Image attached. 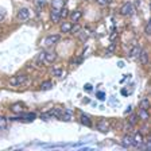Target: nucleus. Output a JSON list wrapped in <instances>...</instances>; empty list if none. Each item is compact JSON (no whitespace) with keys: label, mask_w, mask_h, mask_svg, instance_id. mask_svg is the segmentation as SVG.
Segmentation results:
<instances>
[{"label":"nucleus","mask_w":151,"mask_h":151,"mask_svg":"<svg viewBox=\"0 0 151 151\" xmlns=\"http://www.w3.org/2000/svg\"><path fill=\"white\" fill-rule=\"evenodd\" d=\"M7 127V119L3 116H0V129H4Z\"/></svg>","instance_id":"obj_26"},{"label":"nucleus","mask_w":151,"mask_h":151,"mask_svg":"<svg viewBox=\"0 0 151 151\" xmlns=\"http://www.w3.org/2000/svg\"><path fill=\"white\" fill-rule=\"evenodd\" d=\"M140 108L148 111V108H150V100H148V99H143V100L140 101Z\"/></svg>","instance_id":"obj_21"},{"label":"nucleus","mask_w":151,"mask_h":151,"mask_svg":"<svg viewBox=\"0 0 151 151\" xmlns=\"http://www.w3.org/2000/svg\"><path fill=\"white\" fill-rule=\"evenodd\" d=\"M78 35H80V41L81 42H86L88 38L91 37V30L89 28H81L78 31Z\"/></svg>","instance_id":"obj_5"},{"label":"nucleus","mask_w":151,"mask_h":151,"mask_svg":"<svg viewBox=\"0 0 151 151\" xmlns=\"http://www.w3.org/2000/svg\"><path fill=\"white\" fill-rule=\"evenodd\" d=\"M117 65H119V68H123V66H124V62H122V61H120V62L117 63Z\"/></svg>","instance_id":"obj_37"},{"label":"nucleus","mask_w":151,"mask_h":151,"mask_svg":"<svg viewBox=\"0 0 151 151\" xmlns=\"http://www.w3.org/2000/svg\"><path fill=\"white\" fill-rule=\"evenodd\" d=\"M131 108H132V107H128V109H126V113H128V112H131Z\"/></svg>","instance_id":"obj_39"},{"label":"nucleus","mask_w":151,"mask_h":151,"mask_svg":"<svg viewBox=\"0 0 151 151\" xmlns=\"http://www.w3.org/2000/svg\"><path fill=\"white\" fill-rule=\"evenodd\" d=\"M122 145H123V147H126V148L134 146V138H132L131 135H126L122 140Z\"/></svg>","instance_id":"obj_11"},{"label":"nucleus","mask_w":151,"mask_h":151,"mask_svg":"<svg viewBox=\"0 0 151 151\" xmlns=\"http://www.w3.org/2000/svg\"><path fill=\"white\" fill-rule=\"evenodd\" d=\"M1 19H3V14H0V20H1Z\"/></svg>","instance_id":"obj_40"},{"label":"nucleus","mask_w":151,"mask_h":151,"mask_svg":"<svg viewBox=\"0 0 151 151\" xmlns=\"http://www.w3.org/2000/svg\"><path fill=\"white\" fill-rule=\"evenodd\" d=\"M80 30H81V27H80L77 23H74V26H72V28H70V32H72V34H78Z\"/></svg>","instance_id":"obj_24"},{"label":"nucleus","mask_w":151,"mask_h":151,"mask_svg":"<svg viewBox=\"0 0 151 151\" xmlns=\"http://www.w3.org/2000/svg\"><path fill=\"white\" fill-rule=\"evenodd\" d=\"M70 28H72V24L69 22H63L62 26H61V31L62 32H70Z\"/></svg>","instance_id":"obj_20"},{"label":"nucleus","mask_w":151,"mask_h":151,"mask_svg":"<svg viewBox=\"0 0 151 151\" xmlns=\"http://www.w3.org/2000/svg\"><path fill=\"white\" fill-rule=\"evenodd\" d=\"M28 80V77L26 74H18L15 76V77H12V78L9 80V84L12 85V86H20V85L26 84Z\"/></svg>","instance_id":"obj_1"},{"label":"nucleus","mask_w":151,"mask_h":151,"mask_svg":"<svg viewBox=\"0 0 151 151\" xmlns=\"http://www.w3.org/2000/svg\"><path fill=\"white\" fill-rule=\"evenodd\" d=\"M45 60L47 63H53L57 60V54L54 51H49V53H45Z\"/></svg>","instance_id":"obj_13"},{"label":"nucleus","mask_w":151,"mask_h":151,"mask_svg":"<svg viewBox=\"0 0 151 151\" xmlns=\"http://www.w3.org/2000/svg\"><path fill=\"white\" fill-rule=\"evenodd\" d=\"M84 89H85L86 92H91V91H92V85H91V84H85Z\"/></svg>","instance_id":"obj_34"},{"label":"nucleus","mask_w":151,"mask_h":151,"mask_svg":"<svg viewBox=\"0 0 151 151\" xmlns=\"http://www.w3.org/2000/svg\"><path fill=\"white\" fill-rule=\"evenodd\" d=\"M51 73H53V76H57V77H62L63 76L62 69H53L51 70Z\"/></svg>","instance_id":"obj_29"},{"label":"nucleus","mask_w":151,"mask_h":151,"mask_svg":"<svg viewBox=\"0 0 151 151\" xmlns=\"http://www.w3.org/2000/svg\"><path fill=\"white\" fill-rule=\"evenodd\" d=\"M145 34L146 35H151V22L148 20L147 23H146V26H145Z\"/></svg>","instance_id":"obj_25"},{"label":"nucleus","mask_w":151,"mask_h":151,"mask_svg":"<svg viewBox=\"0 0 151 151\" xmlns=\"http://www.w3.org/2000/svg\"><path fill=\"white\" fill-rule=\"evenodd\" d=\"M136 122H138V115H131V116H129V124H131V126H135Z\"/></svg>","instance_id":"obj_28"},{"label":"nucleus","mask_w":151,"mask_h":151,"mask_svg":"<svg viewBox=\"0 0 151 151\" xmlns=\"http://www.w3.org/2000/svg\"><path fill=\"white\" fill-rule=\"evenodd\" d=\"M140 50H142V49H140V47H139V46L132 47V50L129 51V54H128V55H129V57H135V55H138V54H139V51H140Z\"/></svg>","instance_id":"obj_23"},{"label":"nucleus","mask_w":151,"mask_h":151,"mask_svg":"<svg viewBox=\"0 0 151 151\" xmlns=\"http://www.w3.org/2000/svg\"><path fill=\"white\" fill-rule=\"evenodd\" d=\"M65 7V0H53L51 1V8L55 9H61Z\"/></svg>","instance_id":"obj_15"},{"label":"nucleus","mask_w":151,"mask_h":151,"mask_svg":"<svg viewBox=\"0 0 151 151\" xmlns=\"http://www.w3.org/2000/svg\"><path fill=\"white\" fill-rule=\"evenodd\" d=\"M115 49H116V43H111L107 49V54H112L115 51Z\"/></svg>","instance_id":"obj_30"},{"label":"nucleus","mask_w":151,"mask_h":151,"mask_svg":"<svg viewBox=\"0 0 151 151\" xmlns=\"http://www.w3.org/2000/svg\"><path fill=\"white\" fill-rule=\"evenodd\" d=\"M97 129H99V131H101V132H104V134L109 131V124H108L107 120L101 119L100 122L97 123Z\"/></svg>","instance_id":"obj_6"},{"label":"nucleus","mask_w":151,"mask_h":151,"mask_svg":"<svg viewBox=\"0 0 151 151\" xmlns=\"http://www.w3.org/2000/svg\"><path fill=\"white\" fill-rule=\"evenodd\" d=\"M50 19L53 23H58L61 20V15H60V9H55V8H51V12H50Z\"/></svg>","instance_id":"obj_8"},{"label":"nucleus","mask_w":151,"mask_h":151,"mask_svg":"<svg viewBox=\"0 0 151 151\" xmlns=\"http://www.w3.org/2000/svg\"><path fill=\"white\" fill-rule=\"evenodd\" d=\"M97 97H99V100H105V93H104V92H99L97 93Z\"/></svg>","instance_id":"obj_33"},{"label":"nucleus","mask_w":151,"mask_h":151,"mask_svg":"<svg viewBox=\"0 0 151 151\" xmlns=\"http://www.w3.org/2000/svg\"><path fill=\"white\" fill-rule=\"evenodd\" d=\"M139 57V61H140V63H143V65H147L148 63V54L146 53L145 50H140L138 54Z\"/></svg>","instance_id":"obj_12"},{"label":"nucleus","mask_w":151,"mask_h":151,"mask_svg":"<svg viewBox=\"0 0 151 151\" xmlns=\"http://www.w3.org/2000/svg\"><path fill=\"white\" fill-rule=\"evenodd\" d=\"M20 115V117H9V120H20V119H23V120H26V122H32V120H35V117H37V115L35 113H32V112H28V113H19Z\"/></svg>","instance_id":"obj_3"},{"label":"nucleus","mask_w":151,"mask_h":151,"mask_svg":"<svg viewBox=\"0 0 151 151\" xmlns=\"http://www.w3.org/2000/svg\"><path fill=\"white\" fill-rule=\"evenodd\" d=\"M73 117H74V113H73L72 109H63L60 119L63 120V122H72Z\"/></svg>","instance_id":"obj_4"},{"label":"nucleus","mask_w":151,"mask_h":151,"mask_svg":"<svg viewBox=\"0 0 151 151\" xmlns=\"http://www.w3.org/2000/svg\"><path fill=\"white\" fill-rule=\"evenodd\" d=\"M23 109V105L20 103H16V104H12L11 105V111H12L14 113H20Z\"/></svg>","instance_id":"obj_18"},{"label":"nucleus","mask_w":151,"mask_h":151,"mask_svg":"<svg viewBox=\"0 0 151 151\" xmlns=\"http://www.w3.org/2000/svg\"><path fill=\"white\" fill-rule=\"evenodd\" d=\"M30 18V11L27 8H20L18 12V19L19 20H27Z\"/></svg>","instance_id":"obj_9"},{"label":"nucleus","mask_w":151,"mask_h":151,"mask_svg":"<svg viewBox=\"0 0 151 151\" xmlns=\"http://www.w3.org/2000/svg\"><path fill=\"white\" fill-rule=\"evenodd\" d=\"M111 1L112 0H96V3L100 6H108V4H111Z\"/></svg>","instance_id":"obj_31"},{"label":"nucleus","mask_w":151,"mask_h":151,"mask_svg":"<svg viewBox=\"0 0 151 151\" xmlns=\"http://www.w3.org/2000/svg\"><path fill=\"white\" fill-rule=\"evenodd\" d=\"M132 14H134V6H132V3L127 1V3L123 4L122 8H120V15H123V16H131Z\"/></svg>","instance_id":"obj_2"},{"label":"nucleus","mask_w":151,"mask_h":151,"mask_svg":"<svg viewBox=\"0 0 151 151\" xmlns=\"http://www.w3.org/2000/svg\"><path fill=\"white\" fill-rule=\"evenodd\" d=\"M45 60V53L42 51V53H39V55H38V61H43Z\"/></svg>","instance_id":"obj_35"},{"label":"nucleus","mask_w":151,"mask_h":151,"mask_svg":"<svg viewBox=\"0 0 151 151\" xmlns=\"http://www.w3.org/2000/svg\"><path fill=\"white\" fill-rule=\"evenodd\" d=\"M116 35H117V32H113V34L111 35V41H113V39L116 38Z\"/></svg>","instance_id":"obj_36"},{"label":"nucleus","mask_w":151,"mask_h":151,"mask_svg":"<svg viewBox=\"0 0 151 151\" xmlns=\"http://www.w3.org/2000/svg\"><path fill=\"white\" fill-rule=\"evenodd\" d=\"M68 11H69V9H68V8H65V7H63V8H61V9H60V15H61V18H63V19H65L66 16L69 15V12H68Z\"/></svg>","instance_id":"obj_27"},{"label":"nucleus","mask_w":151,"mask_h":151,"mask_svg":"<svg viewBox=\"0 0 151 151\" xmlns=\"http://www.w3.org/2000/svg\"><path fill=\"white\" fill-rule=\"evenodd\" d=\"M35 3H37V6L39 7V8H42V7L46 4V0H35Z\"/></svg>","instance_id":"obj_32"},{"label":"nucleus","mask_w":151,"mask_h":151,"mask_svg":"<svg viewBox=\"0 0 151 151\" xmlns=\"http://www.w3.org/2000/svg\"><path fill=\"white\" fill-rule=\"evenodd\" d=\"M139 116H140L143 120H148V119H150V116H148L147 111H146V109H142V108L139 109Z\"/></svg>","instance_id":"obj_22"},{"label":"nucleus","mask_w":151,"mask_h":151,"mask_svg":"<svg viewBox=\"0 0 151 151\" xmlns=\"http://www.w3.org/2000/svg\"><path fill=\"white\" fill-rule=\"evenodd\" d=\"M62 111L63 109H61V108H53L51 111H49V115H50V117H57V119H60L61 117V115H62Z\"/></svg>","instance_id":"obj_14"},{"label":"nucleus","mask_w":151,"mask_h":151,"mask_svg":"<svg viewBox=\"0 0 151 151\" xmlns=\"http://www.w3.org/2000/svg\"><path fill=\"white\" fill-rule=\"evenodd\" d=\"M80 122H81L84 126H86V127H91L92 126V122H91V119H89L88 115H81V117H80Z\"/></svg>","instance_id":"obj_16"},{"label":"nucleus","mask_w":151,"mask_h":151,"mask_svg":"<svg viewBox=\"0 0 151 151\" xmlns=\"http://www.w3.org/2000/svg\"><path fill=\"white\" fill-rule=\"evenodd\" d=\"M122 94H124V96L127 94V91H126V89H123V91H122Z\"/></svg>","instance_id":"obj_38"},{"label":"nucleus","mask_w":151,"mask_h":151,"mask_svg":"<svg viewBox=\"0 0 151 151\" xmlns=\"http://www.w3.org/2000/svg\"><path fill=\"white\" fill-rule=\"evenodd\" d=\"M60 41V35H49V37L45 39V45L46 46H53L57 42Z\"/></svg>","instance_id":"obj_7"},{"label":"nucleus","mask_w":151,"mask_h":151,"mask_svg":"<svg viewBox=\"0 0 151 151\" xmlns=\"http://www.w3.org/2000/svg\"><path fill=\"white\" fill-rule=\"evenodd\" d=\"M143 143V136H142V134H136L135 136H134V146H136V147H139V146Z\"/></svg>","instance_id":"obj_17"},{"label":"nucleus","mask_w":151,"mask_h":151,"mask_svg":"<svg viewBox=\"0 0 151 151\" xmlns=\"http://www.w3.org/2000/svg\"><path fill=\"white\" fill-rule=\"evenodd\" d=\"M81 18H82V11L81 9H76V11H73V12L70 14V20H72L73 23H77Z\"/></svg>","instance_id":"obj_10"},{"label":"nucleus","mask_w":151,"mask_h":151,"mask_svg":"<svg viewBox=\"0 0 151 151\" xmlns=\"http://www.w3.org/2000/svg\"><path fill=\"white\" fill-rule=\"evenodd\" d=\"M53 86H54V84L51 81H45V82H42L41 89L42 91H49V89H51Z\"/></svg>","instance_id":"obj_19"}]
</instances>
